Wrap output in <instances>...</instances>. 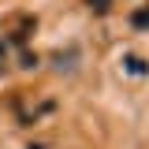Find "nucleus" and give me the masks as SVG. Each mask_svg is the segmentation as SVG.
<instances>
[{
	"label": "nucleus",
	"mask_w": 149,
	"mask_h": 149,
	"mask_svg": "<svg viewBox=\"0 0 149 149\" xmlns=\"http://www.w3.org/2000/svg\"><path fill=\"white\" fill-rule=\"evenodd\" d=\"M34 26H37V19H34V15H19L15 22L8 26V45L22 49V45L30 41V34H34Z\"/></svg>",
	"instance_id": "obj_1"
},
{
	"label": "nucleus",
	"mask_w": 149,
	"mask_h": 149,
	"mask_svg": "<svg viewBox=\"0 0 149 149\" xmlns=\"http://www.w3.org/2000/svg\"><path fill=\"white\" fill-rule=\"evenodd\" d=\"M130 26H134V30H149V8L134 11V15H130Z\"/></svg>",
	"instance_id": "obj_2"
},
{
	"label": "nucleus",
	"mask_w": 149,
	"mask_h": 149,
	"mask_svg": "<svg viewBox=\"0 0 149 149\" xmlns=\"http://www.w3.org/2000/svg\"><path fill=\"white\" fill-rule=\"evenodd\" d=\"M123 67H127V71H138V74H146V71H149V67H146V63H142V60H127Z\"/></svg>",
	"instance_id": "obj_3"
},
{
	"label": "nucleus",
	"mask_w": 149,
	"mask_h": 149,
	"mask_svg": "<svg viewBox=\"0 0 149 149\" xmlns=\"http://www.w3.org/2000/svg\"><path fill=\"white\" fill-rule=\"evenodd\" d=\"M86 4H90L93 11H108V0H86Z\"/></svg>",
	"instance_id": "obj_4"
}]
</instances>
